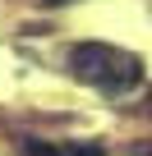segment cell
<instances>
[{"instance_id": "1", "label": "cell", "mask_w": 152, "mask_h": 156, "mask_svg": "<svg viewBox=\"0 0 152 156\" xmlns=\"http://www.w3.org/2000/svg\"><path fill=\"white\" fill-rule=\"evenodd\" d=\"M69 64H74V73H79L83 83H92V87H102V92H129L138 78H143V60H138V55L115 51V46H102V41L74 46Z\"/></svg>"}, {"instance_id": "2", "label": "cell", "mask_w": 152, "mask_h": 156, "mask_svg": "<svg viewBox=\"0 0 152 156\" xmlns=\"http://www.w3.org/2000/svg\"><path fill=\"white\" fill-rule=\"evenodd\" d=\"M23 156H60V147H51L42 138H23Z\"/></svg>"}, {"instance_id": "3", "label": "cell", "mask_w": 152, "mask_h": 156, "mask_svg": "<svg viewBox=\"0 0 152 156\" xmlns=\"http://www.w3.org/2000/svg\"><path fill=\"white\" fill-rule=\"evenodd\" d=\"M69 156H106L102 142H79V147H69Z\"/></svg>"}, {"instance_id": "4", "label": "cell", "mask_w": 152, "mask_h": 156, "mask_svg": "<svg viewBox=\"0 0 152 156\" xmlns=\"http://www.w3.org/2000/svg\"><path fill=\"white\" fill-rule=\"evenodd\" d=\"M42 5H69V0H42Z\"/></svg>"}, {"instance_id": "5", "label": "cell", "mask_w": 152, "mask_h": 156, "mask_svg": "<svg viewBox=\"0 0 152 156\" xmlns=\"http://www.w3.org/2000/svg\"><path fill=\"white\" fill-rule=\"evenodd\" d=\"M147 106H152V92H147Z\"/></svg>"}]
</instances>
